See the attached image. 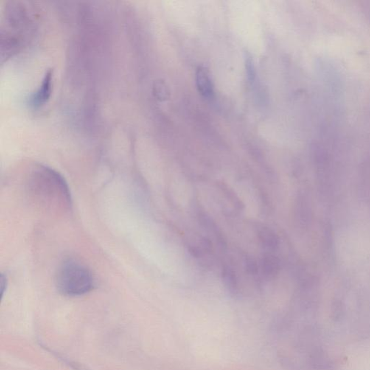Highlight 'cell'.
<instances>
[{
    "label": "cell",
    "instance_id": "cell-8",
    "mask_svg": "<svg viewBox=\"0 0 370 370\" xmlns=\"http://www.w3.org/2000/svg\"><path fill=\"white\" fill-rule=\"evenodd\" d=\"M153 93L155 97L160 101H165L169 99V91L166 83L161 80H158L155 82L153 86Z\"/></svg>",
    "mask_w": 370,
    "mask_h": 370
},
{
    "label": "cell",
    "instance_id": "cell-5",
    "mask_svg": "<svg viewBox=\"0 0 370 370\" xmlns=\"http://www.w3.org/2000/svg\"><path fill=\"white\" fill-rule=\"evenodd\" d=\"M258 238L262 245L270 250H276L279 245V238L270 228H261L258 233Z\"/></svg>",
    "mask_w": 370,
    "mask_h": 370
},
{
    "label": "cell",
    "instance_id": "cell-3",
    "mask_svg": "<svg viewBox=\"0 0 370 370\" xmlns=\"http://www.w3.org/2000/svg\"><path fill=\"white\" fill-rule=\"evenodd\" d=\"M52 82L53 71L49 69L45 73L38 89L31 93L28 99V104L31 108L37 110L47 103L52 95Z\"/></svg>",
    "mask_w": 370,
    "mask_h": 370
},
{
    "label": "cell",
    "instance_id": "cell-10",
    "mask_svg": "<svg viewBox=\"0 0 370 370\" xmlns=\"http://www.w3.org/2000/svg\"><path fill=\"white\" fill-rule=\"evenodd\" d=\"M245 269L248 274L255 276L258 273V265L253 258H247L245 259Z\"/></svg>",
    "mask_w": 370,
    "mask_h": 370
},
{
    "label": "cell",
    "instance_id": "cell-1",
    "mask_svg": "<svg viewBox=\"0 0 370 370\" xmlns=\"http://www.w3.org/2000/svg\"><path fill=\"white\" fill-rule=\"evenodd\" d=\"M28 188L43 206L70 208L72 197L68 183L59 172L45 165H37L31 172Z\"/></svg>",
    "mask_w": 370,
    "mask_h": 370
},
{
    "label": "cell",
    "instance_id": "cell-6",
    "mask_svg": "<svg viewBox=\"0 0 370 370\" xmlns=\"http://www.w3.org/2000/svg\"><path fill=\"white\" fill-rule=\"evenodd\" d=\"M262 272L267 277H274L280 270V263L278 258L273 255H266L262 258Z\"/></svg>",
    "mask_w": 370,
    "mask_h": 370
},
{
    "label": "cell",
    "instance_id": "cell-7",
    "mask_svg": "<svg viewBox=\"0 0 370 370\" xmlns=\"http://www.w3.org/2000/svg\"><path fill=\"white\" fill-rule=\"evenodd\" d=\"M222 279H223L225 285L228 287L230 291L235 292L238 286L237 275H236L235 271L231 267L225 266L222 269Z\"/></svg>",
    "mask_w": 370,
    "mask_h": 370
},
{
    "label": "cell",
    "instance_id": "cell-2",
    "mask_svg": "<svg viewBox=\"0 0 370 370\" xmlns=\"http://www.w3.org/2000/svg\"><path fill=\"white\" fill-rule=\"evenodd\" d=\"M56 287L66 296H80L88 293L94 287L92 273L85 265L74 259L62 264L56 275Z\"/></svg>",
    "mask_w": 370,
    "mask_h": 370
},
{
    "label": "cell",
    "instance_id": "cell-11",
    "mask_svg": "<svg viewBox=\"0 0 370 370\" xmlns=\"http://www.w3.org/2000/svg\"><path fill=\"white\" fill-rule=\"evenodd\" d=\"M189 253H190V254L192 255V256H193V257H195L196 258L200 257V255H201L200 250H199L198 249H197V247H189Z\"/></svg>",
    "mask_w": 370,
    "mask_h": 370
},
{
    "label": "cell",
    "instance_id": "cell-9",
    "mask_svg": "<svg viewBox=\"0 0 370 370\" xmlns=\"http://www.w3.org/2000/svg\"><path fill=\"white\" fill-rule=\"evenodd\" d=\"M245 67H246L247 78L249 81L253 82L256 78V70H255L253 59L249 54H247L245 57Z\"/></svg>",
    "mask_w": 370,
    "mask_h": 370
},
{
    "label": "cell",
    "instance_id": "cell-4",
    "mask_svg": "<svg viewBox=\"0 0 370 370\" xmlns=\"http://www.w3.org/2000/svg\"><path fill=\"white\" fill-rule=\"evenodd\" d=\"M196 84L197 89L202 96L206 98L212 97L214 95V85L210 77L209 72L204 67H199L196 72Z\"/></svg>",
    "mask_w": 370,
    "mask_h": 370
}]
</instances>
